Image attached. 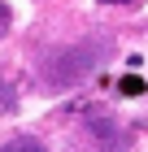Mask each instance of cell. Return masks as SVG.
<instances>
[{
  "label": "cell",
  "instance_id": "6da1fadb",
  "mask_svg": "<svg viewBox=\"0 0 148 152\" xmlns=\"http://www.w3.org/2000/svg\"><path fill=\"white\" fill-rule=\"evenodd\" d=\"M87 126H91V135L100 139V148H109V152H122L126 148V135H122V126H118L113 117H91Z\"/></svg>",
  "mask_w": 148,
  "mask_h": 152
},
{
  "label": "cell",
  "instance_id": "5b68a950",
  "mask_svg": "<svg viewBox=\"0 0 148 152\" xmlns=\"http://www.w3.org/2000/svg\"><path fill=\"white\" fill-rule=\"evenodd\" d=\"M100 4H135V0H100Z\"/></svg>",
  "mask_w": 148,
  "mask_h": 152
},
{
  "label": "cell",
  "instance_id": "8992f818",
  "mask_svg": "<svg viewBox=\"0 0 148 152\" xmlns=\"http://www.w3.org/2000/svg\"><path fill=\"white\" fill-rule=\"evenodd\" d=\"M0 96H4V78H0Z\"/></svg>",
  "mask_w": 148,
  "mask_h": 152
},
{
  "label": "cell",
  "instance_id": "277c9868",
  "mask_svg": "<svg viewBox=\"0 0 148 152\" xmlns=\"http://www.w3.org/2000/svg\"><path fill=\"white\" fill-rule=\"evenodd\" d=\"M4 31H9V9L0 4V35H4Z\"/></svg>",
  "mask_w": 148,
  "mask_h": 152
},
{
  "label": "cell",
  "instance_id": "7a4b0ae2",
  "mask_svg": "<svg viewBox=\"0 0 148 152\" xmlns=\"http://www.w3.org/2000/svg\"><path fill=\"white\" fill-rule=\"evenodd\" d=\"M0 152H48V148H44L39 139H31V135H18V139H9Z\"/></svg>",
  "mask_w": 148,
  "mask_h": 152
},
{
  "label": "cell",
  "instance_id": "3957f363",
  "mask_svg": "<svg viewBox=\"0 0 148 152\" xmlns=\"http://www.w3.org/2000/svg\"><path fill=\"white\" fill-rule=\"evenodd\" d=\"M118 91H122V96H144V78H135V74H126V78L118 83Z\"/></svg>",
  "mask_w": 148,
  "mask_h": 152
}]
</instances>
